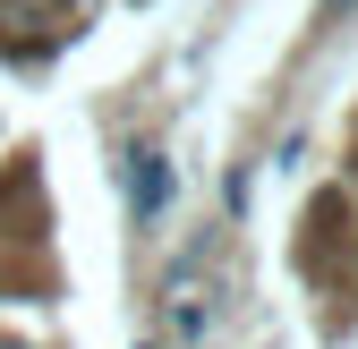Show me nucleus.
Instances as JSON below:
<instances>
[{
    "mask_svg": "<svg viewBox=\"0 0 358 349\" xmlns=\"http://www.w3.org/2000/svg\"><path fill=\"white\" fill-rule=\"evenodd\" d=\"M69 9H77V0H69Z\"/></svg>",
    "mask_w": 358,
    "mask_h": 349,
    "instance_id": "nucleus-1",
    "label": "nucleus"
}]
</instances>
